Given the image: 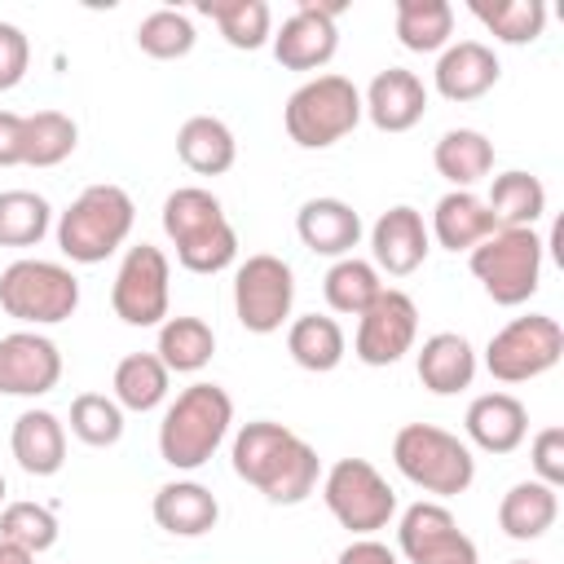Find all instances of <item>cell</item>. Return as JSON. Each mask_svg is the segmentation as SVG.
Returning a JSON list of instances; mask_svg holds the SVG:
<instances>
[{
	"instance_id": "8d00e7d4",
	"label": "cell",
	"mask_w": 564,
	"mask_h": 564,
	"mask_svg": "<svg viewBox=\"0 0 564 564\" xmlns=\"http://www.w3.org/2000/svg\"><path fill=\"white\" fill-rule=\"evenodd\" d=\"M53 229V207L35 189H0V247H35Z\"/></svg>"
},
{
	"instance_id": "277c9868",
	"label": "cell",
	"mask_w": 564,
	"mask_h": 564,
	"mask_svg": "<svg viewBox=\"0 0 564 564\" xmlns=\"http://www.w3.org/2000/svg\"><path fill=\"white\" fill-rule=\"evenodd\" d=\"M137 207L123 185H88L57 216V247L70 264H101L132 234Z\"/></svg>"
},
{
	"instance_id": "5b68a950",
	"label": "cell",
	"mask_w": 564,
	"mask_h": 564,
	"mask_svg": "<svg viewBox=\"0 0 564 564\" xmlns=\"http://www.w3.org/2000/svg\"><path fill=\"white\" fill-rule=\"evenodd\" d=\"M392 463L410 485H419L423 494H436V498L467 494L476 480L471 445L436 423H405L392 436Z\"/></svg>"
},
{
	"instance_id": "7402d4cb",
	"label": "cell",
	"mask_w": 564,
	"mask_h": 564,
	"mask_svg": "<svg viewBox=\"0 0 564 564\" xmlns=\"http://www.w3.org/2000/svg\"><path fill=\"white\" fill-rule=\"evenodd\" d=\"M414 370H419V383L436 397H454L463 388H471L480 361H476V348L467 335L458 330H436L423 339L419 357H414Z\"/></svg>"
},
{
	"instance_id": "4316f807",
	"label": "cell",
	"mask_w": 564,
	"mask_h": 564,
	"mask_svg": "<svg viewBox=\"0 0 564 564\" xmlns=\"http://www.w3.org/2000/svg\"><path fill=\"white\" fill-rule=\"evenodd\" d=\"M176 159L198 176H220L238 159V141L225 119L216 115H189L176 128Z\"/></svg>"
},
{
	"instance_id": "ab89813d",
	"label": "cell",
	"mask_w": 564,
	"mask_h": 564,
	"mask_svg": "<svg viewBox=\"0 0 564 564\" xmlns=\"http://www.w3.org/2000/svg\"><path fill=\"white\" fill-rule=\"evenodd\" d=\"M57 533H62V524H57L53 507H44V502H26L22 498V502H4L0 507V538L4 542H18L31 555L53 551L57 546Z\"/></svg>"
},
{
	"instance_id": "f1b7e54d",
	"label": "cell",
	"mask_w": 564,
	"mask_h": 564,
	"mask_svg": "<svg viewBox=\"0 0 564 564\" xmlns=\"http://www.w3.org/2000/svg\"><path fill=\"white\" fill-rule=\"evenodd\" d=\"M432 163L454 189H471L494 172V141L476 128H449L432 145Z\"/></svg>"
},
{
	"instance_id": "5bb4252c",
	"label": "cell",
	"mask_w": 564,
	"mask_h": 564,
	"mask_svg": "<svg viewBox=\"0 0 564 564\" xmlns=\"http://www.w3.org/2000/svg\"><path fill=\"white\" fill-rule=\"evenodd\" d=\"M397 546L410 564H480L476 542L458 529L449 507L414 502L397 520Z\"/></svg>"
},
{
	"instance_id": "2e32d148",
	"label": "cell",
	"mask_w": 564,
	"mask_h": 564,
	"mask_svg": "<svg viewBox=\"0 0 564 564\" xmlns=\"http://www.w3.org/2000/svg\"><path fill=\"white\" fill-rule=\"evenodd\" d=\"M62 379V352L40 330L0 335V397H44Z\"/></svg>"
},
{
	"instance_id": "8fae6325",
	"label": "cell",
	"mask_w": 564,
	"mask_h": 564,
	"mask_svg": "<svg viewBox=\"0 0 564 564\" xmlns=\"http://www.w3.org/2000/svg\"><path fill=\"white\" fill-rule=\"evenodd\" d=\"M295 304V273L282 256L256 251L234 269V317L251 335H273L286 326Z\"/></svg>"
},
{
	"instance_id": "e0dca14e",
	"label": "cell",
	"mask_w": 564,
	"mask_h": 564,
	"mask_svg": "<svg viewBox=\"0 0 564 564\" xmlns=\"http://www.w3.org/2000/svg\"><path fill=\"white\" fill-rule=\"evenodd\" d=\"M432 251V234L423 225V212L410 203H397L388 212H379V220L370 225V264L388 278H410L414 269H423Z\"/></svg>"
},
{
	"instance_id": "f546056e",
	"label": "cell",
	"mask_w": 564,
	"mask_h": 564,
	"mask_svg": "<svg viewBox=\"0 0 564 564\" xmlns=\"http://www.w3.org/2000/svg\"><path fill=\"white\" fill-rule=\"evenodd\" d=\"M286 352H291V361H295L300 370L326 375V370H335V366L344 361L348 339H344V326H339L335 317H326V313H304V317H295V322L286 326Z\"/></svg>"
},
{
	"instance_id": "f35d334b",
	"label": "cell",
	"mask_w": 564,
	"mask_h": 564,
	"mask_svg": "<svg viewBox=\"0 0 564 564\" xmlns=\"http://www.w3.org/2000/svg\"><path fill=\"white\" fill-rule=\"evenodd\" d=\"M194 40H198V31H194L189 13H181V9H154V13H145L137 22V48L145 57H154V62L189 57Z\"/></svg>"
},
{
	"instance_id": "ba28073f",
	"label": "cell",
	"mask_w": 564,
	"mask_h": 564,
	"mask_svg": "<svg viewBox=\"0 0 564 564\" xmlns=\"http://www.w3.org/2000/svg\"><path fill=\"white\" fill-rule=\"evenodd\" d=\"M0 308L22 326H57L79 308V278L57 260L22 256L0 273Z\"/></svg>"
},
{
	"instance_id": "f6af8a7d",
	"label": "cell",
	"mask_w": 564,
	"mask_h": 564,
	"mask_svg": "<svg viewBox=\"0 0 564 564\" xmlns=\"http://www.w3.org/2000/svg\"><path fill=\"white\" fill-rule=\"evenodd\" d=\"M335 564H401V560H397V551L383 546L379 538H352V542L339 551Z\"/></svg>"
},
{
	"instance_id": "7a4b0ae2",
	"label": "cell",
	"mask_w": 564,
	"mask_h": 564,
	"mask_svg": "<svg viewBox=\"0 0 564 564\" xmlns=\"http://www.w3.org/2000/svg\"><path fill=\"white\" fill-rule=\"evenodd\" d=\"M234 423V397L220 383H189L176 392V401L163 410L159 423V458L172 471H198L212 463V454L225 445Z\"/></svg>"
},
{
	"instance_id": "1f68e13d",
	"label": "cell",
	"mask_w": 564,
	"mask_h": 564,
	"mask_svg": "<svg viewBox=\"0 0 564 564\" xmlns=\"http://www.w3.org/2000/svg\"><path fill=\"white\" fill-rule=\"evenodd\" d=\"M198 13L212 18L216 31L225 35V44L242 48V53L264 48L273 35V9L264 0H203Z\"/></svg>"
},
{
	"instance_id": "b9f144b4",
	"label": "cell",
	"mask_w": 564,
	"mask_h": 564,
	"mask_svg": "<svg viewBox=\"0 0 564 564\" xmlns=\"http://www.w3.org/2000/svg\"><path fill=\"white\" fill-rule=\"evenodd\" d=\"M529 467H533V480L560 489L564 485V427H542L529 445Z\"/></svg>"
},
{
	"instance_id": "d590c367",
	"label": "cell",
	"mask_w": 564,
	"mask_h": 564,
	"mask_svg": "<svg viewBox=\"0 0 564 564\" xmlns=\"http://www.w3.org/2000/svg\"><path fill=\"white\" fill-rule=\"evenodd\" d=\"M471 18L502 44H533L546 31L542 0H471Z\"/></svg>"
},
{
	"instance_id": "7bdbcfd3",
	"label": "cell",
	"mask_w": 564,
	"mask_h": 564,
	"mask_svg": "<svg viewBox=\"0 0 564 564\" xmlns=\"http://www.w3.org/2000/svg\"><path fill=\"white\" fill-rule=\"evenodd\" d=\"M26 66H31V40L22 35V26L0 22V93L18 88L26 79Z\"/></svg>"
},
{
	"instance_id": "d4e9b609",
	"label": "cell",
	"mask_w": 564,
	"mask_h": 564,
	"mask_svg": "<svg viewBox=\"0 0 564 564\" xmlns=\"http://www.w3.org/2000/svg\"><path fill=\"white\" fill-rule=\"evenodd\" d=\"M494 229L498 225H494V216H489V207H485V198L476 189H449V194H441L436 207H432V225H427V234L445 251H471Z\"/></svg>"
},
{
	"instance_id": "60d3db41",
	"label": "cell",
	"mask_w": 564,
	"mask_h": 564,
	"mask_svg": "<svg viewBox=\"0 0 564 564\" xmlns=\"http://www.w3.org/2000/svg\"><path fill=\"white\" fill-rule=\"evenodd\" d=\"M70 436L93 445V449H106V445H119L123 436V410L115 397L106 392H79L70 401Z\"/></svg>"
},
{
	"instance_id": "74e56055",
	"label": "cell",
	"mask_w": 564,
	"mask_h": 564,
	"mask_svg": "<svg viewBox=\"0 0 564 564\" xmlns=\"http://www.w3.org/2000/svg\"><path fill=\"white\" fill-rule=\"evenodd\" d=\"M79 145V128L70 115L62 110H35L26 115V167H57L75 154Z\"/></svg>"
},
{
	"instance_id": "6da1fadb",
	"label": "cell",
	"mask_w": 564,
	"mask_h": 564,
	"mask_svg": "<svg viewBox=\"0 0 564 564\" xmlns=\"http://www.w3.org/2000/svg\"><path fill=\"white\" fill-rule=\"evenodd\" d=\"M229 463H234V476L247 480L256 494H264L273 507L304 502L322 480L317 449L300 432H291L286 423H273V419L242 423L234 432Z\"/></svg>"
},
{
	"instance_id": "d6a6232c",
	"label": "cell",
	"mask_w": 564,
	"mask_h": 564,
	"mask_svg": "<svg viewBox=\"0 0 564 564\" xmlns=\"http://www.w3.org/2000/svg\"><path fill=\"white\" fill-rule=\"evenodd\" d=\"M167 383H172V375L154 352H128L115 366V379H110L119 410H132V414H145V410L163 405L167 401Z\"/></svg>"
},
{
	"instance_id": "836d02e7",
	"label": "cell",
	"mask_w": 564,
	"mask_h": 564,
	"mask_svg": "<svg viewBox=\"0 0 564 564\" xmlns=\"http://www.w3.org/2000/svg\"><path fill=\"white\" fill-rule=\"evenodd\" d=\"M454 35L449 0H397V40L410 53H441Z\"/></svg>"
},
{
	"instance_id": "3957f363",
	"label": "cell",
	"mask_w": 564,
	"mask_h": 564,
	"mask_svg": "<svg viewBox=\"0 0 564 564\" xmlns=\"http://www.w3.org/2000/svg\"><path fill=\"white\" fill-rule=\"evenodd\" d=\"M163 234L176 247V264L189 273H220L238 260V234L220 198L203 185H181L163 198Z\"/></svg>"
},
{
	"instance_id": "7dc6e473",
	"label": "cell",
	"mask_w": 564,
	"mask_h": 564,
	"mask_svg": "<svg viewBox=\"0 0 564 564\" xmlns=\"http://www.w3.org/2000/svg\"><path fill=\"white\" fill-rule=\"evenodd\" d=\"M4 494H9V485H4V471H0V507H4Z\"/></svg>"
},
{
	"instance_id": "8992f818",
	"label": "cell",
	"mask_w": 564,
	"mask_h": 564,
	"mask_svg": "<svg viewBox=\"0 0 564 564\" xmlns=\"http://www.w3.org/2000/svg\"><path fill=\"white\" fill-rule=\"evenodd\" d=\"M286 137L300 150H326L361 123V88L348 75H313L282 106Z\"/></svg>"
},
{
	"instance_id": "ac0fdd59",
	"label": "cell",
	"mask_w": 564,
	"mask_h": 564,
	"mask_svg": "<svg viewBox=\"0 0 564 564\" xmlns=\"http://www.w3.org/2000/svg\"><path fill=\"white\" fill-rule=\"evenodd\" d=\"M361 115L379 132H410L427 115V84L405 66H388L361 93Z\"/></svg>"
},
{
	"instance_id": "484cf974",
	"label": "cell",
	"mask_w": 564,
	"mask_h": 564,
	"mask_svg": "<svg viewBox=\"0 0 564 564\" xmlns=\"http://www.w3.org/2000/svg\"><path fill=\"white\" fill-rule=\"evenodd\" d=\"M560 520V489L542 480H516L498 502V529L511 542H538Z\"/></svg>"
},
{
	"instance_id": "9c48e42d",
	"label": "cell",
	"mask_w": 564,
	"mask_h": 564,
	"mask_svg": "<svg viewBox=\"0 0 564 564\" xmlns=\"http://www.w3.org/2000/svg\"><path fill=\"white\" fill-rule=\"evenodd\" d=\"M322 502L352 538H375L397 516V494L370 458L330 463V471L322 476Z\"/></svg>"
},
{
	"instance_id": "52a82bcc",
	"label": "cell",
	"mask_w": 564,
	"mask_h": 564,
	"mask_svg": "<svg viewBox=\"0 0 564 564\" xmlns=\"http://www.w3.org/2000/svg\"><path fill=\"white\" fill-rule=\"evenodd\" d=\"M542 256H546V242L538 229H494L485 242H476L467 251V264L494 304L516 308L538 295Z\"/></svg>"
},
{
	"instance_id": "9a60e30c",
	"label": "cell",
	"mask_w": 564,
	"mask_h": 564,
	"mask_svg": "<svg viewBox=\"0 0 564 564\" xmlns=\"http://www.w3.org/2000/svg\"><path fill=\"white\" fill-rule=\"evenodd\" d=\"M344 4H317V0H300V9L269 35L278 66L286 70H322L335 48H339V18Z\"/></svg>"
},
{
	"instance_id": "bcb514c9",
	"label": "cell",
	"mask_w": 564,
	"mask_h": 564,
	"mask_svg": "<svg viewBox=\"0 0 564 564\" xmlns=\"http://www.w3.org/2000/svg\"><path fill=\"white\" fill-rule=\"evenodd\" d=\"M0 564H35V555L22 551L18 542H4V538H0Z\"/></svg>"
},
{
	"instance_id": "4dcf8cb0",
	"label": "cell",
	"mask_w": 564,
	"mask_h": 564,
	"mask_svg": "<svg viewBox=\"0 0 564 564\" xmlns=\"http://www.w3.org/2000/svg\"><path fill=\"white\" fill-rule=\"evenodd\" d=\"M154 357L167 366V375H198L216 357V330L203 317H189V313L163 317Z\"/></svg>"
},
{
	"instance_id": "83f0119b",
	"label": "cell",
	"mask_w": 564,
	"mask_h": 564,
	"mask_svg": "<svg viewBox=\"0 0 564 564\" xmlns=\"http://www.w3.org/2000/svg\"><path fill=\"white\" fill-rule=\"evenodd\" d=\"M485 207H489L498 229H533L546 216V185L533 172H524V167L498 172L489 181Z\"/></svg>"
},
{
	"instance_id": "44dd1931",
	"label": "cell",
	"mask_w": 564,
	"mask_h": 564,
	"mask_svg": "<svg viewBox=\"0 0 564 564\" xmlns=\"http://www.w3.org/2000/svg\"><path fill=\"white\" fill-rule=\"evenodd\" d=\"M295 234L313 256H330L344 260L352 256V247L361 242V216L352 203L344 198H308L295 212Z\"/></svg>"
},
{
	"instance_id": "c3c4849f",
	"label": "cell",
	"mask_w": 564,
	"mask_h": 564,
	"mask_svg": "<svg viewBox=\"0 0 564 564\" xmlns=\"http://www.w3.org/2000/svg\"><path fill=\"white\" fill-rule=\"evenodd\" d=\"M511 564H529V560H511Z\"/></svg>"
},
{
	"instance_id": "30bf717a",
	"label": "cell",
	"mask_w": 564,
	"mask_h": 564,
	"mask_svg": "<svg viewBox=\"0 0 564 564\" xmlns=\"http://www.w3.org/2000/svg\"><path fill=\"white\" fill-rule=\"evenodd\" d=\"M560 357H564V326L551 313L511 317L485 344V370L498 383H529V379L546 375Z\"/></svg>"
},
{
	"instance_id": "d6986e66",
	"label": "cell",
	"mask_w": 564,
	"mask_h": 564,
	"mask_svg": "<svg viewBox=\"0 0 564 564\" xmlns=\"http://www.w3.org/2000/svg\"><path fill=\"white\" fill-rule=\"evenodd\" d=\"M463 432H467V445L485 454H511L529 436V410L511 392H480L463 414Z\"/></svg>"
},
{
	"instance_id": "603a6c76",
	"label": "cell",
	"mask_w": 564,
	"mask_h": 564,
	"mask_svg": "<svg viewBox=\"0 0 564 564\" xmlns=\"http://www.w3.org/2000/svg\"><path fill=\"white\" fill-rule=\"evenodd\" d=\"M150 516H154V524H159L163 533H172V538H203V533L216 529L220 502H216V494H212L207 485H198V480H167V485H159V494H154V502H150Z\"/></svg>"
},
{
	"instance_id": "e575fe53",
	"label": "cell",
	"mask_w": 564,
	"mask_h": 564,
	"mask_svg": "<svg viewBox=\"0 0 564 564\" xmlns=\"http://www.w3.org/2000/svg\"><path fill=\"white\" fill-rule=\"evenodd\" d=\"M379 291H383V278H379V269H375L370 260H361V256L335 260V264L326 269V278H322V295H326L330 313H344V317H361Z\"/></svg>"
},
{
	"instance_id": "cb8c5ba5",
	"label": "cell",
	"mask_w": 564,
	"mask_h": 564,
	"mask_svg": "<svg viewBox=\"0 0 564 564\" xmlns=\"http://www.w3.org/2000/svg\"><path fill=\"white\" fill-rule=\"evenodd\" d=\"M9 449L26 476H57L66 463V423L53 410H22L13 419Z\"/></svg>"
},
{
	"instance_id": "ee69618b",
	"label": "cell",
	"mask_w": 564,
	"mask_h": 564,
	"mask_svg": "<svg viewBox=\"0 0 564 564\" xmlns=\"http://www.w3.org/2000/svg\"><path fill=\"white\" fill-rule=\"evenodd\" d=\"M26 159V115L0 110V167H18Z\"/></svg>"
},
{
	"instance_id": "ffe728a7",
	"label": "cell",
	"mask_w": 564,
	"mask_h": 564,
	"mask_svg": "<svg viewBox=\"0 0 564 564\" xmlns=\"http://www.w3.org/2000/svg\"><path fill=\"white\" fill-rule=\"evenodd\" d=\"M502 66H498V53L480 40H458V44H445L441 57H436V70H432V84L445 101H476L485 97L494 84H498Z\"/></svg>"
},
{
	"instance_id": "4fadbf2b",
	"label": "cell",
	"mask_w": 564,
	"mask_h": 564,
	"mask_svg": "<svg viewBox=\"0 0 564 564\" xmlns=\"http://www.w3.org/2000/svg\"><path fill=\"white\" fill-rule=\"evenodd\" d=\"M419 339V304L401 286H383L357 317L352 352L366 366H397Z\"/></svg>"
},
{
	"instance_id": "7c38bea8",
	"label": "cell",
	"mask_w": 564,
	"mask_h": 564,
	"mask_svg": "<svg viewBox=\"0 0 564 564\" xmlns=\"http://www.w3.org/2000/svg\"><path fill=\"white\" fill-rule=\"evenodd\" d=\"M172 300V264L163 247L137 242L123 251V264L110 282V308L123 326H163Z\"/></svg>"
}]
</instances>
